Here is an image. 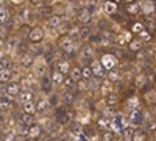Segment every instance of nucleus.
<instances>
[{"mask_svg": "<svg viewBox=\"0 0 156 141\" xmlns=\"http://www.w3.org/2000/svg\"><path fill=\"white\" fill-rule=\"evenodd\" d=\"M55 121L58 125H67L69 121H70V116H69V113L67 110L64 108V107H58L56 111H55Z\"/></svg>", "mask_w": 156, "mask_h": 141, "instance_id": "1", "label": "nucleus"}, {"mask_svg": "<svg viewBox=\"0 0 156 141\" xmlns=\"http://www.w3.org/2000/svg\"><path fill=\"white\" fill-rule=\"evenodd\" d=\"M22 93V86L19 82H9L6 86H5V94L11 99L14 97H19V94Z\"/></svg>", "mask_w": 156, "mask_h": 141, "instance_id": "2", "label": "nucleus"}, {"mask_svg": "<svg viewBox=\"0 0 156 141\" xmlns=\"http://www.w3.org/2000/svg\"><path fill=\"white\" fill-rule=\"evenodd\" d=\"M73 47H75V44H73V39L70 36H61L59 38V49L64 54H72Z\"/></svg>", "mask_w": 156, "mask_h": 141, "instance_id": "3", "label": "nucleus"}, {"mask_svg": "<svg viewBox=\"0 0 156 141\" xmlns=\"http://www.w3.org/2000/svg\"><path fill=\"white\" fill-rule=\"evenodd\" d=\"M44 39V30L41 27H34L30 30V35H28V41L31 44H41Z\"/></svg>", "mask_w": 156, "mask_h": 141, "instance_id": "4", "label": "nucleus"}, {"mask_svg": "<svg viewBox=\"0 0 156 141\" xmlns=\"http://www.w3.org/2000/svg\"><path fill=\"white\" fill-rule=\"evenodd\" d=\"M100 63H101V66L105 68V71H106V72H109V71L115 69L117 60H115V57H112V54H106V55H103V57H101Z\"/></svg>", "mask_w": 156, "mask_h": 141, "instance_id": "5", "label": "nucleus"}, {"mask_svg": "<svg viewBox=\"0 0 156 141\" xmlns=\"http://www.w3.org/2000/svg\"><path fill=\"white\" fill-rule=\"evenodd\" d=\"M90 69H92V74H94V77H97V79H106V71H105V68L101 66V63L100 61H92L90 63Z\"/></svg>", "mask_w": 156, "mask_h": 141, "instance_id": "6", "label": "nucleus"}, {"mask_svg": "<svg viewBox=\"0 0 156 141\" xmlns=\"http://www.w3.org/2000/svg\"><path fill=\"white\" fill-rule=\"evenodd\" d=\"M78 22H80L83 27L84 25H89L90 22H92V13L87 11V9H81L80 13H78Z\"/></svg>", "mask_w": 156, "mask_h": 141, "instance_id": "7", "label": "nucleus"}, {"mask_svg": "<svg viewBox=\"0 0 156 141\" xmlns=\"http://www.w3.org/2000/svg\"><path fill=\"white\" fill-rule=\"evenodd\" d=\"M129 122H131L133 125H140L142 122H144V114H142V111L139 108L131 111V114H129Z\"/></svg>", "mask_w": 156, "mask_h": 141, "instance_id": "8", "label": "nucleus"}, {"mask_svg": "<svg viewBox=\"0 0 156 141\" xmlns=\"http://www.w3.org/2000/svg\"><path fill=\"white\" fill-rule=\"evenodd\" d=\"M61 102L64 107H70L75 102V91H64L61 96Z\"/></svg>", "mask_w": 156, "mask_h": 141, "instance_id": "9", "label": "nucleus"}, {"mask_svg": "<svg viewBox=\"0 0 156 141\" xmlns=\"http://www.w3.org/2000/svg\"><path fill=\"white\" fill-rule=\"evenodd\" d=\"M51 88H53V82H51V77L45 75L41 79V89H42V93L45 94H51Z\"/></svg>", "mask_w": 156, "mask_h": 141, "instance_id": "10", "label": "nucleus"}, {"mask_svg": "<svg viewBox=\"0 0 156 141\" xmlns=\"http://www.w3.org/2000/svg\"><path fill=\"white\" fill-rule=\"evenodd\" d=\"M12 107V99L8 97L6 94H0V111H6Z\"/></svg>", "mask_w": 156, "mask_h": 141, "instance_id": "11", "label": "nucleus"}, {"mask_svg": "<svg viewBox=\"0 0 156 141\" xmlns=\"http://www.w3.org/2000/svg\"><path fill=\"white\" fill-rule=\"evenodd\" d=\"M19 122L23 124V125H27V127H31L33 124H36L33 114H27V113H23V111L19 114Z\"/></svg>", "mask_w": 156, "mask_h": 141, "instance_id": "12", "label": "nucleus"}, {"mask_svg": "<svg viewBox=\"0 0 156 141\" xmlns=\"http://www.w3.org/2000/svg\"><path fill=\"white\" fill-rule=\"evenodd\" d=\"M154 9H156V5H154V2H142L140 3V11L144 13L145 16H151L153 13H154Z\"/></svg>", "mask_w": 156, "mask_h": 141, "instance_id": "13", "label": "nucleus"}, {"mask_svg": "<svg viewBox=\"0 0 156 141\" xmlns=\"http://www.w3.org/2000/svg\"><path fill=\"white\" fill-rule=\"evenodd\" d=\"M144 100H145V104L148 105H154L156 104V89L150 88L148 91L144 93Z\"/></svg>", "mask_w": 156, "mask_h": 141, "instance_id": "14", "label": "nucleus"}, {"mask_svg": "<svg viewBox=\"0 0 156 141\" xmlns=\"http://www.w3.org/2000/svg\"><path fill=\"white\" fill-rule=\"evenodd\" d=\"M20 66H22V68L34 66V58H33V55H30V54H22V57H20Z\"/></svg>", "mask_w": 156, "mask_h": 141, "instance_id": "15", "label": "nucleus"}, {"mask_svg": "<svg viewBox=\"0 0 156 141\" xmlns=\"http://www.w3.org/2000/svg\"><path fill=\"white\" fill-rule=\"evenodd\" d=\"M70 69H72V66L69 65V61H66V60H64V61H59L58 65H56V71L61 72L64 77H66L67 74H70Z\"/></svg>", "mask_w": 156, "mask_h": 141, "instance_id": "16", "label": "nucleus"}, {"mask_svg": "<svg viewBox=\"0 0 156 141\" xmlns=\"http://www.w3.org/2000/svg\"><path fill=\"white\" fill-rule=\"evenodd\" d=\"M125 9L128 13V16H136L137 13L140 11V5H137L136 2H128L125 5Z\"/></svg>", "mask_w": 156, "mask_h": 141, "instance_id": "17", "label": "nucleus"}, {"mask_svg": "<svg viewBox=\"0 0 156 141\" xmlns=\"http://www.w3.org/2000/svg\"><path fill=\"white\" fill-rule=\"evenodd\" d=\"M81 60L83 61H90V63L94 61V50L90 49L89 46L81 49Z\"/></svg>", "mask_w": 156, "mask_h": 141, "instance_id": "18", "label": "nucleus"}, {"mask_svg": "<svg viewBox=\"0 0 156 141\" xmlns=\"http://www.w3.org/2000/svg\"><path fill=\"white\" fill-rule=\"evenodd\" d=\"M41 133H42V127L39 125V124H33V125L30 127L28 138H31V139H36V138H39V136H41Z\"/></svg>", "mask_w": 156, "mask_h": 141, "instance_id": "19", "label": "nucleus"}, {"mask_svg": "<svg viewBox=\"0 0 156 141\" xmlns=\"http://www.w3.org/2000/svg\"><path fill=\"white\" fill-rule=\"evenodd\" d=\"M45 72H47V65L44 61H41V63H34V74L37 75V77H45Z\"/></svg>", "mask_w": 156, "mask_h": 141, "instance_id": "20", "label": "nucleus"}, {"mask_svg": "<svg viewBox=\"0 0 156 141\" xmlns=\"http://www.w3.org/2000/svg\"><path fill=\"white\" fill-rule=\"evenodd\" d=\"M69 77L75 82V83H78L80 80H83V74H81V68H78V66H75V68H72L70 69V74H69Z\"/></svg>", "mask_w": 156, "mask_h": 141, "instance_id": "21", "label": "nucleus"}, {"mask_svg": "<svg viewBox=\"0 0 156 141\" xmlns=\"http://www.w3.org/2000/svg\"><path fill=\"white\" fill-rule=\"evenodd\" d=\"M48 107L50 105H48V100L47 99L41 97V99L36 100V113H44V111H47Z\"/></svg>", "mask_w": 156, "mask_h": 141, "instance_id": "22", "label": "nucleus"}, {"mask_svg": "<svg viewBox=\"0 0 156 141\" xmlns=\"http://www.w3.org/2000/svg\"><path fill=\"white\" fill-rule=\"evenodd\" d=\"M33 97H34V96H33L31 91H25V89H22V93L19 94V102H20V105L27 104V102H31Z\"/></svg>", "mask_w": 156, "mask_h": 141, "instance_id": "23", "label": "nucleus"}, {"mask_svg": "<svg viewBox=\"0 0 156 141\" xmlns=\"http://www.w3.org/2000/svg\"><path fill=\"white\" fill-rule=\"evenodd\" d=\"M90 36H92V30H90L89 25L80 27V39H81V41H89Z\"/></svg>", "mask_w": 156, "mask_h": 141, "instance_id": "24", "label": "nucleus"}, {"mask_svg": "<svg viewBox=\"0 0 156 141\" xmlns=\"http://www.w3.org/2000/svg\"><path fill=\"white\" fill-rule=\"evenodd\" d=\"M111 86H112V83H111L108 79H103V80H101V83H100V91H101V94H105V97H106L108 94H111Z\"/></svg>", "mask_w": 156, "mask_h": 141, "instance_id": "25", "label": "nucleus"}, {"mask_svg": "<svg viewBox=\"0 0 156 141\" xmlns=\"http://www.w3.org/2000/svg\"><path fill=\"white\" fill-rule=\"evenodd\" d=\"M12 71L11 69H5V71H0V83H9L12 82Z\"/></svg>", "mask_w": 156, "mask_h": 141, "instance_id": "26", "label": "nucleus"}, {"mask_svg": "<svg viewBox=\"0 0 156 141\" xmlns=\"http://www.w3.org/2000/svg\"><path fill=\"white\" fill-rule=\"evenodd\" d=\"M22 111L27 113V114H33V116H34V113H36V102L31 100V102L23 104V105H22Z\"/></svg>", "mask_w": 156, "mask_h": 141, "instance_id": "27", "label": "nucleus"}, {"mask_svg": "<svg viewBox=\"0 0 156 141\" xmlns=\"http://www.w3.org/2000/svg\"><path fill=\"white\" fill-rule=\"evenodd\" d=\"M142 46H144V43H142L139 38H136V39H131L128 43V47H129V50L131 52H139V50L142 49Z\"/></svg>", "mask_w": 156, "mask_h": 141, "instance_id": "28", "label": "nucleus"}, {"mask_svg": "<svg viewBox=\"0 0 156 141\" xmlns=\"http://www.w3.org/2000/svg\"><path fill=\"white\" fill-rule=\"evenodd\" d=\"M9 20V11L3 6H0V27H3V25H6Z\"/></svg>", "mask_w": 156, "mask_h": 141, "instance_id": "29", "label": "nucleus"}, {"mask_svg": "<svg viewBox=\"0 0 156 141\" xmlns=\"http://www.w3.org/2000/svg\"><path fill=\"white\" fill-rule=\"evenodd\" d=\"M59 24H61V17L58 14H53L51 17H48L47 20V27L48 28H58L59 27Z\"/></svg>", "mask_w": 156, "mask_h": 141, "instance_id": "30", "label": "nucleus"}, {"mask_svg": "<svg viewBox=\"0 0 156 141\" xmlns=\"http://www.w3.org/2000/svg\"><path fill=\"white\" fill-rule=\"evenodd\" d=\"M106 79L111 82V83H115V82H119L120 80V71L119 69H112L106 74Z\"/></svg>", "mask_w": 156, "mask_h": 141, "instance_id": "31", "label": "nucleus"}, {"mask_svg": "<svg viewBox=\"0 0 156 141\" xmlns=\"http://www.w3.org/2000/svg\"><path fill=\"white\" fill-rule=\"evenodd\" d=\"M62 88L66 89V91H73V89L76 88V83L70 79V77L67 75L66 79H64V82H62Z\"/></svg>", "mask_w": 156, "mask_h": 141, "instance_id": "32", "label": "nucleus"}, {"mask_svg": "<svg viewBox=\"0 0 156 141\" xmlns=\"http://www.w3.org/2000/svg\"><path fill=\"white\" fill-rule=\"evenodd\" d=\"M105 100H106V105L109 107V108H112V107H115L117 104H119V97H117V94H108L106 97H105Z\"/></svg>", "mask_w": 156, "mask_h": 141, "instance_id": "33", "label": "nucleus"}, {"mask_svg": "<svg viewBox=\"0 0 156 141\" xmlns=\"http://www.w3.org/2000/svg\"><path fill=\"white\" fill-rule=\"evenodd\" d=\"M131 141H147V132L140 130V129L134 130V135H133Z\"/></svg>", "mask_w": 156, "mask_h": 141, "instance_id": "34", "label": "nucleus"}, {"mask_svg": "<svg viewBox=\"0 0 156 141\" xmlns=\"http://www.w3.org/2000/svg\"><path fill=\"white\" fill-rule=\"evenodd\" d=\"M47 100H48V105H50V107L58 108V104L61 102V96H58V94H55V93H51L50 97H48Z\"/></svg>", "mask_w": 156, "mask_h": 141, "instance_id": "35", "label": "nucleus"}, {"mask_svg": "<svg viewBox=\"0 0 156 141\" xmlns=\"http://www.w3.org/2000/svg\"><path fill=\"white\" fill-rule=\"evenodd\" d=\"M64 79H66V77H64L61 72H58V71H55L53 74H51V82H53L55 85H62Z\"/></svg>", "mask_w": 156, "mask_h": 141, "instance_id": "36", "label": "nucleus"}, {"mask_svg": "<svg viewBox=\"0 0 156 141\" xmlns=\"http://www.w3.org/2000/svg\"><path fill=\"white\" fill-rule=\"evenodd\" d=\"M81 74H83V80H87V82L94 77L90 66H83V68H81Z\"/></svg>", "mask_w": 156, "mask_h": 141, "instance_id": "37", "label": "nucleus"}, {"mask_svg": "<svg viewBox=\"0 0 156 141\" xmlns=\"http://www.w3.org/2000/svg\"><path fill=\"white\" fill-rule=\"evenodd\" d=\"M105 11H106V14H115L117 5L112 2H105Z\"/></svg>", "mask_w": 156, "mask_h": 141, "instance_id": "38", "label": "nucleus"}, {"mask_svg": "<svg viewBox=\"0 0 156 141\" xmlns=\"http://www.w3.org/2000/svg\"><path fill=\"white\" fill-rule=\"evenodd\" d=\"M100 138H101V141H114V139H115L114 133H112V132H109V130H103Z\"/></svg>", "mask_w": 156, "mask_h": 141, "instance_id": "39", "label": "nucleus"}, {"mask_svg": "<svg viewBox=\"0 0 156 141\" xmlns=\"http://www.w3.org/2000/svg\"><path fill=\"white\" fill-rule=\"evenodd\" d=\"M9 65H11V61L8 57H0V71L9 69Z\"/></svg>", "mask_w": 156, "mask_h": 141, "instance_id": "40", "label": "nucleus"}, {"mask_svg": "<svg viewBox=\"0 0 156 141\" xmlns=\"http://www.w3.org/2000/svg\"><path fill=\"white\" fill-rule=\"evenodd\" d=\"M17 132H19V135H20V136H28V132H30V127H27V125H23V124H20V122H19V127H17Z\"/></svg>", "mask_w": 156, "mask_h": 141, "instance_id": "41", "label": "nucleus"}, {"mask_svg": "<svg viewBox=\"0 0 156 141\" xmlns=\"http://www.w3.org/2000/svg\"><path fill=\"white\" fill-rule=\"evenodd\" d=\"M76 89H80V91H87V89H89V82L87 80H80V82H78L76 83Z\"/></svg>", "mask_w": 156, "mask_h": 141, "instance_id": "42", "label": "nucleus"}, {"mask_svg": "<svg viewBox=\"0 0 156 141\" xmlns=\"http://www.w3.org/2000/svg\"><path fill=\"white\" fill-rule=\"evenodd\" d=\"M30 49L33 50V54H36V55H44V49H42L41 44H31Z\"/></svg>", "mask_w": 156, "mask_h": 141, "instance_id": "43", "label": "nucleus"}, {"mask_svg": "<svg viewBox=\"0 0 156 141\" xmlns=\"http://www.w3.org/2000/svg\"><path fill=\"white\" fill-rule=\"evenodd\" d=\"M97 125L100 127V129H108V127H109V119L108 118H100L97 121Z\"/></svg>", "mask_w": 156, "mask_h": 141, "instance_id": "44", "label": "nucleus"}, {"mask_svg": "<svg viewBox=\"0 0 156 141\" xmlns=\"http://www.w3.org/2000/svg\"><path fill=\"white\" fill-rule=\"evenodd\" d=\"M133 33H137V35H140L142 32H145V27H144V25H142L140 22H136L134 25H133Z\"/></svg>", "mask_w": 156, "mask_h": 141, "instance_id": "45", "label": "nucleus"}, {"mask_svg": "<svg viewBox=\"0 0 156 141\" xmlns=\"http://www.w3.org/2000/svg\"><path fill=\"white\" fill-rule=\"evenodd\" d=\"M19 17H20L22 20H27V19L30 17V9H28V8H22V9H20Z\"/></svg>", "mask_w": 156, "mask_h": 141, "instance_id": "46", "label": "nucleus"}, {"mask_svg": "<svg viewBox=\"0 0 156 141\" xmlns=\"http://www.w3.org/2000/svg\"><path fill=\"white\" fill-rule=\"evenodd\" d=\"M137 38H139V39H140L142 43H144V41H150V39H151V35H150V33L145 30V32H142V33H140Z\"/></svg>", "mask_w": 156, "mask_h": 141, "instance_id": "47", "label": "nucleus"}, {"mask_svg": "<svg viewBox=\"0 0 156 141\" xmlns=\"http://www.w3.org/2000/svg\"><path fill=\"white\" fill-rule=\"evenodd\" d=\"M8 36V27L3 25V27H0V41H5Z\"/></svg>", "mask_w": 156, "mask_h": 141, "instance_id": "48", "label": "nucleus"}, {"mask_svg": "<svg viewBox=\"0 0 156 141\" xmlns=\"http://www.w3.org/2000/svg\"><path fill=\"white\" fill-rule=\"evenodd\" d=\"M3 141H17V136H16L14 133H11V132H9V133L3 138ZM19 141H25V139H19Z\"/></svg>", "mask_w": 156, "mask_h": 141, "instance_id": "49", "label": "nucleus"}, {"mask_svg": "<svg viewBox=\"0 0 156 141\" xmlns=\"http://www.w3.org/2000/svg\"><path fill=\"white\" fill-rule=\"evenodd\" d=\"M101 39H103L101 35H95V33H92V36L89 38V43H100Z\"/></svg>", "mask_w": 156, "mask_h": 141, "instance_id": "50", "label": "nucleus"}, {"mask_svg": "<svg viewBox=\"0 0 156 141\" xmlns=\"http://www.w3.org/2000/svg\"><path fill=\"white\" fill-rule=\"evenodd\" d=\"M41 16H53V14H51V11H50V8H44L42 6V9H41Z\"/></svg>", "mask_w": 156, "mask_h": 141, "instance_id": "51", "label": "nucleus"}, {"mask_svg": "<svg viewBox=\"0 0 156 141\" xmlns=\"http://www.w3.org/2000/svg\"><path fill=\"white\" fill-rule=\"evenodd\" d=\"M3 122H5V114H3L2 111H0V127L3 125Z\"/></svg>", "mask_w": 156, "mask_h": 141, "instance_id": "52", "label": "nucleus"}, {"mask_svg": "<svg viewBox=\"0 0 156 141\" xmlns=\"http://www.w3.org/2000/svg\"><path fill=\"white\" fill-rule=\"evenodd\" d=\"M153 141H156V132L153 133Z\"/></svg>", "mask_w": 156, "mask_h": 141, "instance_id": "53", "label": "nucleus"}, {"mask_svg": "<svg viewBox=\"0 0 156 141\" xmlns=\"http://www.w3.org/2000/svg\"><path fill=\"white\" fill-rule=\"evenodd\" d=\"M2 46H3V41H0V49H2Z\"/></svg>", "mask_w": 156, "mask_h": 141, "instance_id": "54", "label": "nucleus"}, {"mask_svg": "<svg viewBox=\"0 0 156 141\" xmlns=\"http://www.w3.org/2000/svg\"><path fill=\"white\" fill-rule=\"evenodd\" d=\"M0 141H3V138H0Z\"/></svg>", "mask_w": 156, "mask_h": 141, "instance_id": "55", "label": "nucleus"}, {"mask_svg": "<svg viewBox=\"0 0 156 141\" xmlns=\"http://www.w3.org/2000/svg\"><path fill=\"white\" fill-rule=\"evenodd\" d=\"M25 141H31V139H25Z\"/></svg>", "mask_w": 156, "mask_h": 141, "instance_id": "56", "label": "nucleus"}]
</instances>
